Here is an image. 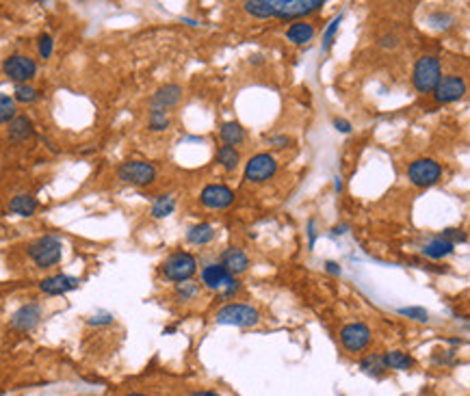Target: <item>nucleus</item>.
<instances>
[{"label":"nucleus","instance_id":"12","mask_svg":"<svg viewBox=\"0 0 470 396\" xmlns=\"http://www.w3.org/2000/svg\"><path fill=\"white\" fill-rule=\"evenodd\" d=\"M433 93H435V100H438L440 104H451V102H457V100L464 98V93H466V83H464L462 76H455V74L442 76V78L438 81V85H435Z\"/></svg>","mask_w":470,"mask_h":396},{"label":"nucleus","instance_id":"18","mask_svg":"<svg viewBox=\"0 0 470 396\" xmlns=\"http://www.w3.org/2000/svg\"><path fill=\"white\" fill-rule=\"evenodd\" d=\"M315 26L310 22H304V20H297L293 22L288 28H286V40L295 46H304L308 42L315 40Z\"/></svg>","mask_w":470,"mask_h":396},{"label":"nucleus","instance_id":"41","mask_svg":"<svg viewBox=\"0 0 470 396\" xmlns=\"http://www.w3.org/2000/svg\"><path fill=\"white\" fill-rule=\"evenodd\" d=\"M325 269H327V273H331V275H341V264H339V262H325Z\"/></svg>","mask_w":470,"mask_h":396},{"label":"nucleus","instance_id":"14","mask_svg":"<svg viewBox=\"0 0 470 396\" xmlns=\"http://www.w3.org/2000/svg\"><path fill=\"white\" fill-rule=\"evenodd\" d=\"M78 286H81L78 277H72V275H50V277L40 281V291L46 293V295H65V293H70V291H76Z\"/></svg>","mask_w":470,"mask_h":396},{"label":"nucleus","instance_id":"36","mask_svg":"<svg viewBox=\"0 0 470 396\" xmlns=\"http://www.w3.org/2000/svg\"><path fill=\"white\" fill-rule=\"evenodd\" d=\"M264 143H266V146H271V148H286L288 143H290V139L286 134H266Z\"/></svg>","mask_w":470,"mask_h":396},{"label":"nucleus","instance_id":"8","mask_svg":"<svg viewBox=\"0 0 470 396\" xmlns=\"http://www.w3.org/2000/svg\"><path fill=\"white\" fill-rule=\"evenodd\" d=\"M276 171H278L276 156L269 152H260V154L252 156L249 163L245 165V180L252 185H262L269 177H274Z\"/></svg>","mask_w":470,"mask_h":396},{"label":"nucleus","instance_id":"10","mask_svg":"<svg viewBox=\"0 0 470 396\" xmlns=\"http://www.w3.org/2000/svg\"><path fill=\"white\" fill-rule=\"evenodd\" d=\"M5 74L18 83V85H26V81H30L33 76L37 74V63L33 61L30 57L24 54H11L5 63H3Z\"/></svg>","mask_w":470,"mask_h":396},{"label":"nucleus","instance_id":"29","mask_svg":"<svg viewBox=\"0 0 470 396\" xmlns=\"http://www.w3.org/2000/svg\"><path fill=\"white\" fill-rule=\"evenodd\" d=\"M13 117H18V104L11 95L0 93V124H9Z\"/></svg>","mask_w":470,"mask_h":396},{"label":"nucleus","instance_id":"9","mask_svg":"<svg viewBox=\"0 0 470 396\" xmlns=\"http://www.w3.org/2000/svg\"><path fill=\"white\" fill-rule=\"evenodd\" d=\"M321 0H276V16L280 20H299L321 11Z\"/></svg>","mask_w":470,"mask_h":396},{"label":"nucleus","instance_id":"24","mask_svg":"<svg viewBox=\"0 0 470 396\" xmlns=\"http://www.w3.org/2000/svg\"><path fill=\"white\" fill-rule=\"evenodd\" d=\"M243 7L249 16L260 18V20L276 16V0H249V3H245Z\"/></svg>","mask_w":470,"mask_h":396},{"label":"nucleus","instance_id":"2","mask_svg":"<svg viewBox=\"0 0 470 396\" xmlns=\"http://www.w3.org/2000/svg\"><path fill=\"white\" fill-rule=\"evenodd\" d=\"M440 78H442V67H440V61L435 57L427 54V57H421L416 61L412 83H414L418 93H431Z\"/></svg>","mask_w":470,"mask_h":396},{"label":"nucleus","instance_id":"26","mask_svg":"<svg viewBox=\"0 0 470 396\" xmlns=\"http://www.w3.org/2000/svg\"><path fill=\"white\" fill-rule=\"evenodd\" d=\"M217 161L221 163V167H223L225 171H234V169L239 167V163H241V154H239L237 148L221 146V148L217 150Z\"/></svg>","mask_w":470,"mask_h":396},{"label":"nucleus","instance_id":"17","mask_svg":"<svg viewBox=\"0 0 470 396\" xmlns=\"http://www.w3.org/2000/svg\"><path fill=\"white\" fill-rule=\"evenodd\" d=\"M221 267H223L230 275H241V273L247 271V267H249V258L243 254V251H241L239 247H230V249L223 251V256H221Z\"/></svg>","mask_w":470,"mask_h":396},{"label":"nucleus","instance_id":"37","mask_svg":"<svg viewBox=\"0 0 470 396\" xmlns=\"http://www.w3.org/2000/svg\"><path fill=\"white\" fill-rule=\"evenodd\" d=\"M442 238H447L451 245H457V243H466V234L464 230H455V228H449L442 232Z\"/></svg>","mask_w":470,"mask_h":396},{"label":"nucleus","instance_id":"38","mask_svg":"<svg viewBox=\"0 0 470 396\" xmlns=\"http://www.w3.org/2000/svg\"><path fill=\"white\" fill-rule=\"evenodd\" d=\"M89 325H109V322H113V314L109 312H100V314H93L87 318Z\"/></svg>","mask_w":470,"mask_h":396},{"label":"nucleus","instance_id":"11","mask_svg":"<svg viewBox=\"0 0 470 396\" xmlns=\"http://www.w3.org/2000/svg\"><path fill=\"white\" fill-rule=\"evenodd\" d=\"M371 342V330L364 322H349L341 330V344L349 353H360Z\"/></svg>","mask_w":470,"mask_h":396},{"label":"nucleus","instance_id":"4","mask_svg":"<svg viewBox=\"0 0 470 396\" xmlns=\"http://www.w3.org/2000/svg\"><path fill=\"white\" fill-rule=\"evenodd\" d=\"M197 271V260L187 251H176L163 262V277L170 281H189Z\"/></svg>","mask_w":470,"mask_h":396},{"label":"nucleus","instance_id":"3","mask_svg":"<svg viewBox=\"0 0 470 396\" xmlns=\"http://www.w3.org/2000/svg\"><path fill=\"white\" fill-rule=\"evenodd\" d=\"M219 325H234V327H254L260 322V312L245 303H228L215 314Z\"/></svg>","mask_w":470,"mask_h":396},{"label":"nucleus","instance_id":"33","mask_svg":"<svg viewBox=\"0 0 470 396\" xmlns=\"http://www.w3.org/2000/svg\"><path fill=\"white\" fill-rule=\"evenodd\" d=\"M341 20H343V16H336V18L329 22V26H327V30H325V35H323V50H329V46L334 44V35H336V30H339Z\"/></svg>","mask_w":470,"mask_h":396},{"label":"nucleus","instance_id":"20","mask_svg":"<svg viewBox=\"0 0 470 396\" xmlns=\"http://www.w3.org/2000/svg\"><path fill=\"white\" fill-rule=\"evenodd\" d=\"M219 136L230 148H237L241 143H245V130L239 122H225L219 130Z\"/></svg>","mask_w":470,"mask_h":396},{"label":"nucleus","instance_id":"7","mask_svg":"<svg viewBox=\"0 0 470 396\" xmlns=\"http://www.w3.org/2000/svg\"><path fill=\"white\" fill-rule=\"evenodd\" d=\"M440 175H442V167L433 158H418V161L410 163V167H408L410 182L421 189L433 187L440 180Z\"/></svg>","mask_w":470,"mask_h":396},{"label":"nucleus","instance_id":"16","mask_svg":"<svg viewBox=\"0 0 470 396\" xmlns=\"http://www.w3.org/2000/svg\"><path fill=\"white\" fill-rule=\"evenodd\" d=\"M180 100H182V87L172 83V85L160 87V89L152 95L150 106H152V111H167V109H172V106H176Z\"/></svg>","mask_w":470,"mask_h":396},{"label":"nucleus","instance_id":"40","mask_svg":"<svg viewBox=\"0 0 470 396\" xmlns=\"http://www.w3.org/2000/svg\"><path fill=\"white\" fill-rule=\"evenodd\" d=\"M334 126H336V130H339V132H345V134H349V132H351V124H349L347 120L336 117V120H334Z\"/></svg>","mask_w":470,"mask_h":396},{"label":"nucleus","instance_id":"42","mask_svg":"<svg viewBox=\"0 0 470 396\" xmlns=\"http://www.w3.org/2000/svg\"><path fill=\"white\" fill-rule=\"evenodd\" d=\"M308 238H310V247H315V240H317V228H315V221L308 223Z\"/></svg>","mask_w":470,"mask_h":396},{"label":"nucleus","instance_id":"1","mask_svg":"<svg viewBox=\"0 0 470 396\" xmlns=\"http://www.w3.org/2000/svg\"><path fill=\"white\" fill-rule=\"evenodd\" d=\"M28 256L40 269H50L63 258V243L57 236H42L28 245Z\"/></svg>","mask_w":470,"mask_h":396},{"label":"nucleus","instance_id":"35","mask_svg":"<svg viewBox=\"0 0 470 396\" xmlns=\"http://www.w3.org/2000/svg\"><path fill=\"white\" fill-rule=\"evenodd\" d=\"M37 48H40V57H42V59H50L52 48H54V42H52L50 35H42V37H40V44H37Z\"/></svg>","mask_w":470,"mask_h":396},{"label":"nucleus","instance_id":"23","mask_svg":"<svg viewBox=\"0 0 470 396\" xmlns=\"http://www.w3.org/2000/svg\"><path fill=\"white\" fill-rule=\"evenodd\" d=\"M37 199L33 197V195H18V197H13L11 202H9V210L13 212V214H20V217H33L35 214V210H37Z\"/></svg>","mask_w":470,"mask_h":396},{"label":"nucleus","instance_id":"30","mask_svg":"<svg viewBox=\"0 0 470 396\" xmlns=\"http://www.w3.org/2000/svg\"><path fill=\"white\" fill-rule=\"evenodd\" d=\"M170 124H172V120H170V115H167L165 111H150L148 128L152 132H163V130L170 128Z\"/></svg>","mask_w":470,"mask_h":396},{"label":"nucleus","instance_id":"15","mask_svg":"<svg viewBox=\"0 0 470 396\" xmlns=\"http://www.w3.org/2000/svg\"><path fill=\"white\" fill-rule=\"evenodd\" d=\"M42 318V308L37 303H26L11 316V327L18 332H30Z\"/></svg>","mask_w":470,"mask_h":396},{"label":"nucleus","instance_id":"45","mask_svg":"<svg viewBox=\"0 0 470 396\" xmlns=\"http://www.w3.org/2000/svg\"><path fill=\"white\" fill-rule=\"evenodd\" d=\"M334 187H336V191L341 193V191H343V177H336V185H334Z\"/></svg>","mask_w":470,"mask_h":396},{"label":"nucleus","instance_id":"34","mask_svg":"<svg viewBox=\"0 0 470 396\" xmlns=\"http://www.w3.org/2000/svg\"><path fill=\"white\" fill-rule=\"evenodd\" d=\"M399 312L403 316H410V318L418 320V322H427L429 320V312L425 308H401Z\"/></svg>","mask_w":470,"mask_h":396},{"label":"nucleus","instance_id":"32","mask_svg":"<svg viewBox=\"0 0 470 396\" xmlns=\"http://www.w3.org/2000/svg\"><path fill=\"white\" fill-rule=\"evenodd\" d=\"M13 93H16L13 100L22 102V104H30V102H35L40 98V91L35 87H30V85H18Z\"/></svg>","mask_w":470,"mask_h":396},{"label":"nucleus","instance_id":"27","mask_svg":"<svg viewBox=\"0 0 470 396\" xmlns=\"http://www.w3.org/2000/svg\"><path fill=\"white\" fill-rule=\"evenodd\" d=\"M360 371L364 373V375H371V377H380V375H384L386 373V366H384V359H382V355H366L362 362H360Z\"/></svg>","mask_w":470,"mask_h":396},{"label":"nucleus","instance_id":"25","mask_svg":"<svg viewBox=\"0 0 470 396\" xmlns=\"http://www.w3.org/2000/svg\"><path fill=\"white\" fill-rule=\"evenodd\" d=\"M213 238H215V228L208 226V223L193 226V228L187 232V240H189L191 245H208Z\"/></svg>","mask_w":470,"mask_h":396},{"label":"nucleus","instance_id":"31","mask_svg":"<svg viewBox=\"0 0 470 396\" xmlns=\"http://www.w3.org/2000/svg\"><path fill=\"white\" fill-rule=\"evenodd\" d=\"M199 295V286L193 284V281H180L176 284V297L182 299V301H191Z\"/></svg>","mask_w":470,"mask_h":396},{"label":"nucleus","instance_id":"28","mask_svg":"<svg viewBox=\"0 0 470 396\" xmlns=\"http://www.w3.org/2000/svg\"><path fill=\"white\" fill-rule=\"evenodd\" d=\"M174 208H176V199L172 195H160L152 206V217L154 219H165L174 212Z\"/></svg>","mask_w":470,"mask_h":396},{"label":"nucleus","instance_id":"6","mask_svg":"<svg viewBox=\"0 0 470 396\" xmlns=\"http://www.w3.org/2000/svg\"><path fill=\"white\" fill-rule=\"evenodd\" d=\"M117 177L126 185H134V187H148L156 180V169L150 163L143 161H126L119 165L117 169Z\"/></svg>","mask_w":470,"mask_h":396},{"label":"nucleus","instance_id":"22","mask_svg":"<svg viewBox=\"0 0 470 396\" xmlns=\"http://www.w3.org/2000/svg\"><path fill=\"white\" fill-rule=\"evenodd\" d=\"M384 359V366L386 371L392 368V371H410L414 366V357H410L408 353L403 351H388L386 355H382Z\"/></svg>","mask_w":470,"mask_h":396},{"label":"nucleus","instance_id":"43","mask_svg":"<svg viewBox=\"0 0 470 396\" xmlns=\"http://www.w3.org/2000/svg\"><path fill=\"white\" fill-rule=\"evenodd\" d=\"M187 396H221V394L211 392V390H201V392H191V394H187Z\"/></svg>","mask_w":470,"mask_h":396},{"label":"nucleus","instance_id":"5","mask_svg":"<svg viewBox=\"0 0 470 396\" xmlns=\"http://www.w3.org/2000/svg\"><path fill=\"white\" fill-rule=\"evenodd\" d=\"M201 281H204V286L211 288V291H221L225 297L241 291V284L234 279V275H230L221 264H206L204 269H201Z\"/></svg>","mask_w":470,"mask_h":396},{"label":"nucleus","instance_id":"21","mask_svg":"<svg viewBox=\"0 0 470 396\" xmlns=\"http://www.w3.org/2000/svg\"><path fill=\"white\" fill-rule=\"evenodd\" d=\"M7 134L11 141L20 143V141H26L30 134H33V122L24 115H18L9 122V128H7Z\"/></svg>","mask_w":470,"mask_h":396},{"label":"nucleus","instance_id":"13","mask_svg":"<svg viewBox=\"0 0 470 396\" xmlns=\"http://www.w3.org/2000/svg\"><path fill=\"white\" fill-rule=\"evenodd\" d=\"M199 199L211 210H223V208L232 206L234 193L223 185H208V187H204V191H201Z\"/></svg>","mask_w":470,"mask_h":396},{"label":"nucleus","instance_id":"44","mask_svg":"<svg viewBox=\"0 0 470 396\" xmlns=\"http://www.w3.org/2000/svg\"><path fill=\"white\" fill-rule=\"evenodd\" d=\"M331 232H334V234H345V232H347V226H336Z\"/></svg>","mask_w":470,"mask_h":396},{"label":"nucleus","instance_id":"19","mask_svg":"<svg viewBox=\"0 0 470 396\" xmlns=\"http://www.w3.org/2000/svg\"><path fill=\"white\" fill-rule=\"evenodd\" d=\"M455 251V245H451L447 238H442V236H435V238H431L425 247H423V254L427 256V258H431V260H442V258H447V256H451Z\"/></svg>","mask_w":470,"mask_h":396},{"label":"nucleus","instance_id":"46","mask_svg":"<svg viewBox=\"0 0 470 396\" xmlns=\"http://www.w3.org/2000/svg\"><path fill=\"white\" fill-rule=\"evenodd\" d=\"M126 396H148V394H141V392H130V394H126Z\"/></svg>","mask_w":470,"mask_h":396},{"label":"nucleus","instance_id":"39","mask_svg":"<svg viewBox=\"0 0 470 396\" xmlns=\"http://www.w3.org/2000/svg\"><path fill=\"white\" fill-rule=\"evenodd\" d=\"M380 46L382 48H396L399 46V37H396V35H392V33H386V35H382V37H380Z\"/></svg>","mask_w":470,"mask_h":396}]
</instances>
